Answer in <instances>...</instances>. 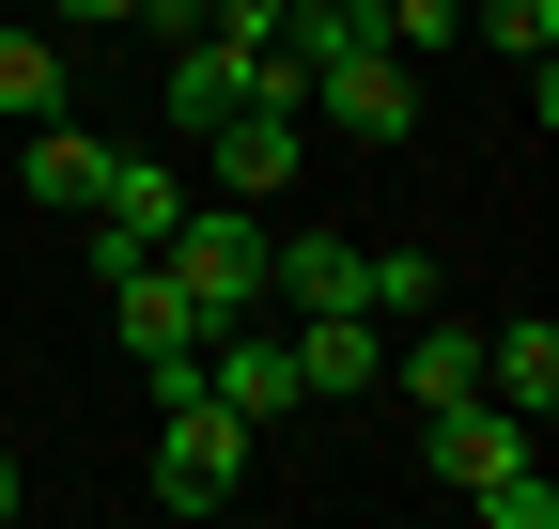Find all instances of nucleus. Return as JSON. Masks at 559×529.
Here are the masks:
<instances>
[{"label": "nucleus", "instance_id": "1", "mask_svg": "<svg viewBox=\"0 0 559 529\" xmlns=\"http://www.w3.org/2000/svg\"><path fill=\"white\" fill-rule=\"evenodd\" d=\"M156 264L187 281V311H202V327H234V311H264V203H187Z\"/></svg>", "mask_w": 559, "mask_h": 529}, {"label": "nucleus", "instance_id": "2", "mask_svg": "<svg viewBox=\"0 0 559 529\" xmlns=\"http://www.w3.org/2000/svg\"><path fill=\"white\" fill-rule=\"evenodd\" d=\"M187 203H202V187H187L171 156H109V187H94V219H79V264H94V281H124V264H156Z\"/></svg>", "mask_w": 559, "mask_h": 529}, {"label": "nucleus", "instance_id": "3", "mask_svg": "<svg viewBox=\"0 0 559 529\" xmlns=\"http://www.w3.org/2000/svg\"><path fill=\"white\" fill-rule=\"evenodd\" d=\"M234 483H249V421L202 405V389L156 405V498H171V514H234Z\"/></svg>", "mask_w": 559, "mask_h": 529}, {"label": "nucleus", "instance_id": "4", "mask_svg": "<svg viewBox=\"0 0 559 529\" xmlns=\"http://www.w3.org/2000/svg\"><path fill=\"white\" fill-rule=\"evenodd\" d=\"M202 405H234L249 436H264V421H296V405H311V389H296V343H280L264 311H234V327H202Z\"/></svg>", "mask_w": 559, "mask_h": 529}, {"label": "nucleus", "instance_id": "5", "mask_svg": "<svg viewBox=\"0 0 559 529\" xmlns=\"http://www.w3.org/2000/svg\"><path fill=\"white\" fill-rule=\"evenodd\" d=\"M311 109L342 125V141H419V62L373 32V47H342L326 79H311Z\"/></svg>", "mask_w": 559, "mask_h": 529}, {"label": "nucleus", "instance_id": "6", "mask_svg": "<svg viewBox=\"0 0 559 529\" xmlns=\"http://www.w3.org/2000/svg\"><path fill=\"white\" fill-rule=\"evenodd\" d=\"M202 156H218V203H296L311 125H296V109H218V125H202Z\"/></svg>", "mask_w": 559, "mask_h": 529}, {"label": "nucleus", "instance_id": "7", "mask_svg": "<svg viewBox=\"0 0 559 529\" xmlns=\"http://www.w3.org/2000/svg\"><path fill=\"white\" fill-rule=\"evenodd\" d=\"M373 389H404L419 421H436V405H466V389H481V327H436V311H404V327H389V374H373Z\"/></svg>", "mask_w": 559, "mask_h": 529}, {"label": "nucleus", "instance_id": "8", "mask_svg": "<svg viewBox=\"0 0 559 529\" xmlns=\"http://www.w3.org/2000/svg\"><path fill=\"white\" fill-rule=\"evenodd\" d=\"M528 436H544V421H513L498 389H466V405H436V421H419V468H436V483H481V468H513Z\"/></svg>", "mask_w": 559, "mask_h": 529}, {"label": "nucleus", "instance_id": "9", "mask_svg": "<svg viewBox=\"0 0 559 529\" xmlns=\"http://www.w3.org/2000/svg\"><path fill=\"white\" fill-rule=\"evenodd\" d=\"M280 343H296V389H311V405H342V389L389 374V327H373V311H296Z\"/></svg>", "mask_w": 559, "mask_h": 529}, {"label": "nucleus", "instance_id": "10", "mask_svg": "<svg viewBox=\"0 0 559 529\" xmlns=\"http://www.w3.org/2000/svg\"><path fill=\"white\" fill-rule=\"evenodd\" d=\"M109 327H124V358H140V374H156V358H202V311H187L171 264H124V281H109Z\"/></svg>", "mask_w": 559, "mask_h": 529}, {"label": "nucleus", "instance_id": "11", "mask_svg": "<svg viewBox=\"0 0 559 529\" xmlns=\"http://www.w3.org/2000/svg\"><path fill=\"white\" fill-rule=\"evenodd\" d=\"M234 79H249V47H218V32H187V47H171V79H156V125H171V141H202V125L234 109Z\"/></svg>", "mask_w": 559, "mask_h": 529}, {"label": "nucleus", "instance_id": "12", "mask_svg": "<svg viewBox=\"0 0 559 529\" xmlns=\"http://www.w3.org/2000/svg\"><path fill=\"white\" fill-rule=\"evenodd\" d=\"M481 389H498L513 421H544V405H559V327H544V311H513V327H481Z\"/></svg>", "mask_w": 559, "mask_h": 529}, {"label": "nucleus", "instance_id": "13", "mask_svg": "<svg viewBox=\"0 0 559 529\" xmlns=\"http://www.w3.org/2000/svg\"><path fill=\"white\" fill-rule=\"evenodd\" d=\"M94 187H109V141L47 109V125H32V203H47V219H94Z\"/></svg>", "mask_w": 559, "mask_h": 529}, {"label": "nucleus", "instance_id": "14", "mask_svg": "<svg viewBox=\"0 0 559 529\" xmlns=\"http://www.w3.org/2000/svg\"><path fill=\"white\" fill-rule=\"evenodd\" d=\"M466 16H481V47L528 79V109H559V0H466Z\"/></svg>", "mask_w": 559, "mask_h": 529}, {"label": "nucleus", "instance_id": "15", "mask_svg": "<svg viewBox=\"0 0 559 529\" xmlns=\"http://www.w3.org/2000/svg\"><path fill=\"white\" fill-rule=\"evenodd\" d=\"M0 109H16V125L79 109V79H62V47H47V32H16V16H0Z\"/></svg>", "mask_w": 559, "mask_h": 529}, {"label": "nucleus", "instance_id": "16", "mask_svg": "<svg viewBox=\"0 0 559 529\" xmlns=\"http://www.w3.org/2000/svg\"><path fill=\"white\" fill-rule=\"evenodd\" d=\"M358 311H373V327L436 311V249H358Z\"/></svg>", "mask_w": 559, "mask_h": 529}, {"label": "nucleus", "instance_id": "17", "mask_svg": "<svg viewBox=\"0 0 559 529\" xmlns=\"http://www.w3.org/2000/svg\"><path fill=\"white\" fill-rule=\"evenodd\" d=\"M466 498H481V529H559V483H544V451H513V468H481Z\"/></svg>", "mask_w": 559, "mask_h": 529}, {"label": "nucleus", "instance_id": "18", "mask_svg": "<svg viewBox=\"0 0 559 529\" xmlns=\"http://www.w3.org/2000/svg\"><path fill=\"white\" fill-rule=\"evenodd\" d=\"M47 16H79V32H94V16H140V0H47Z\"/></svg>", "mask_w": 559, "mask_h": 529}, {"label": "nucleus", "instance_id": "19", "mask_svg": "<svg viewBox=\"0 0 559 529\" xmlns=\"http://www.w3.org/2000/svg\"><path fill=\"white\" fill-rule=\"evenodd\" d=\"M16 498H32V483H16V436H0V529H16Z\"/></svg>", "mask_w": 559, "mask_h": 529}, {"label": "nucleus", "instance_id": "20", "mask_svg": "<svg viewBox=\"0 0 559 529\" xmlns=\"http://www.w3.org/2000/svg\"><path fill=\"white\" fill-rule=\"evenodd\" d=\"M156 16H171V32H202V0H156Z\"/></svg>", "mask_w": 559, "mask_h": 529}, {"label": "nucleus", "instance_id": "21", "mask_svg": "<svg viewBox=\"0 0 559 529\" xmlns=\"http://www.w3.org/2000/svg\"><path fill=\"white\" fill-rule=\"evenodd\" d=\"M342 16H373V0H342Z\"/></svg>", "mask_w": 559, "mask_h": 529}]
</instances>
